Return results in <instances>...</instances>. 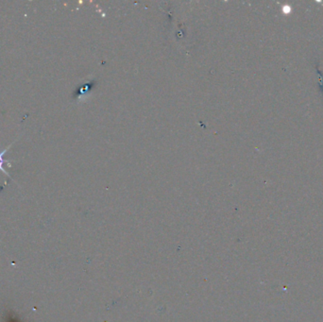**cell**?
Returning <instances> with one entry per match:
<instances>
[{"label": "cell", "mask_w": 323, "mask_h": 322, "mask_svg": "<svg viewBox=\"0 0 323 322\" xmlns=\"http://www.w3.org/2000/svg\"><path fill=\"white\" fill-rule=\"evenodd\" d=\"M11 146H12V144H11V145L9 146L8 148H6L5 150L0 152V170H1L2 172L4 173V174H5V175H6L7 177H9V178H11V177H10V175H9V173L7 172V171H6L5 169H4V167H3V165H4L5 163H6V162H5V160L3 159V156H4L5 154H6V152H7V151H8L9 149L11 148Z\"/></svg>", "instance_id": "1"}]
</instances>
